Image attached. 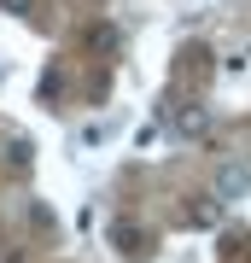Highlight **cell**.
<instances>
[{"instance_id": "cell-5", "label": "cell", "mask_w": 251, "mask_h": 263, "mask_svg": "<svg viewBox=\"0 0 251 263\" xmlns=\"http://www.w3.org/2000/svg\"><path fill=\"white\" fill-rule=\"evenodd\" d=\"M6 164L12 170H29V164H35V146H29L24 135H12V141H6Z\"/></svg>"}, {"instance_id": "cell-3", "label": "cell", "mask_w": 251, "mask_h": 263, "mask_svg": "<svg viewBox=\"0 0 251 263\" xmlns=\"http://www.w3.org/2000/svg\"><path fill=\"white\" fill-rule=\"evenodd\" d=\"M111 240H117V252H123V257H134V263H146V257H152L146 228H134V222H117V228H111Z\"/></svg>"}, {"instance_id": "cell-4", "label": "cell", "mask_w": 251, "mask_h": 263, "mask_svg": "<svg viewBox=\"0 0 251 263\" xmlns=\"http://www.w3.org/2000/svg\"><path fill=\"white\" fill-rule=\"evenodd\" d=\"M181 222H187V228H216V222H222V205L205 193V199H193V205H187V216H181Z\"/></svg>"}, {"instance_id": "cell-2", "label": "cell", "mask_w": 251, "mask_h": 263, "mask_svg": "<svg viewBox=\"0 0 251 263\" xmlns=\"http://www.w3.org/2000/svg\"><path fill=\"white\" fill-rule=\"evenodd\" d=\"M169 129H176L181 141H205L210 135V105H199V100L176 105V111H169Z\"/></svg>"}, {"instance_id": "cell-6", "label": "cell", "mask_w": 251, "mask_h": 263, "mask_svg": "<svg viewBox=\"0 0 251 263\" xmlns=\"http://www.w3.org/2000/svg\"><path fill=\"white\" fill-rule=\"evenodd\" d=\"M117 41H123V35H117L111 24H93V29H88V47H93V53H117Z\"/></svg>"}, {"instance_id": "cell-8", "label": "cell", "mask_w": 251, "mask_h": 263, "mask_svg": "<svg viewBox=\"0 0 251 263\" xmlns=\"http://www.w3.org/2000/svg\"><path fill=\"white\" fill-rule=\"evenodd\" d=\"M29 6H35V0H0V12H12V18H24Z\"/></svg>"}, {"instance_id": "cell-1", "label": "cell", "mask_w": 251, "mask_h": 263, "mask_svg": "<svg viewBox=\"0 0 251 263\" xmlns=\"http://www.w3.org/2000/svg\"><path fill=\"white\" fill-rule=\"evenodd\" d=\"M245 193H251V164H240V158L216 164V176H210V199L216 205H240Z\"/></svg>"}, {"instance_id": "cell-7", "label": "cell", "mask_w": 251, "mask_h": 263, "mask_svg": "<svg viewBox=\"0 0 251 263\" xmlns=\"http://www.w3.org/2000/svg\"><path fill=\"white\" fill-rule=\"evenodd\" d=\"M245 65H251V47H234V53H228V59H222V70H228V76H240V70H245Z\"/></svg>"}]
</instances>
